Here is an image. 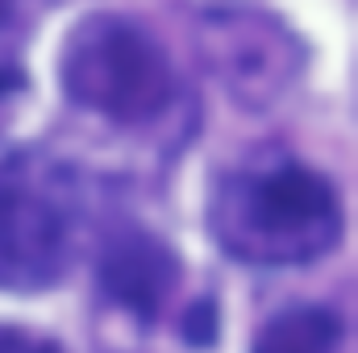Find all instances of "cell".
<instances>
[{"instance_id": "cell-1", "label": "cell", "mask_w": 358, "mask_h": 353, "mask_svg": "<svg viewBox=\"0 0 358 353\" xmlns=\"http://www.w3.org/2000/svg\"><path fill=\"white\" fill-rule=\"evenodd\" d=\"M208 229L238 262L304 266L338 241V191L321 171L296 158L242 163L217 183Z\"/></svg>"}, {"instance_id": "cell-2", "label": "cell", "mask_w": 358, "mask_h": 353, "mask_svg": "<svg viewBox=\"0 0 358 353\" xmlns=\"http://www.w3.org/2000/svg\"><path fill=\"white\" fill-rule=\"evenodd\" d=\"M63 88L80 108L138 125L171 104L176 67L146 25L96 13L71 29L63 46Z\"/></svg>"}, {"instance_id": "cell-3", "label": "cell", "mask_w": 358, "mask_h": 353, "mask_svg": "<svg viewBox=\"0 0 358 353\" xmlns=\"http://www.w3.org/2000/svg\"><path fill=\"white\" fill-rule=\"evenodd\" d=\"M76 237L67 171L34 150L0 158V287H46L63 274Z\"/></svg>"}, {"instance_id": "cell-4", "label": "cell", "mask_w": 358, "mask_h": 353, "mask_svg": "<svg viewBox=\"0 0 358 353\" xmlns=\"http://www.w3.org/2000/svg\"><path fill=\"white\" fill-rule=\"evenodd\" d=\"M204 54L217 80L250 108L271 104L300 67L296 42L259 13H213L204 25Z\"/></svg>"}, {"instance_id": "cell-5", "label": "cell", "mask_w": 358, "mask_h": 353, "mask_svg": "<svg viewBox=\"0 0 358 353\" xmlns=\"http://www.w3.org/2000/svg\"><path fill=\"white\" fill-rule=\"evenodd\" d=\"M176 278V254L142 229H125L121 237H113L104 250V262H100L104 291L138 316H155L159 303L171 295Z\"/></svg>"}, {"instance_id": "cell-6", "label": "cell", "mask_w": 358, "mask_h": 353, "mask_svg": "<svg viewBox=\"0 0 358 353\" xmlns=\"http://www.w3.org/2000/svg\"><path fill=\"white\" fill-rule=\"evenodd\" d=\"M342 324L329 308H283L255 337V353H338Z\"/></svg>"}, {"instance_id": "cell-7", "label": "cell", "mask_w": 358, "mask_h": 353, "mask_svg": "<svg viewBox=\"0 0 358 353\" xmlns=\"http://www.w3.org/2000/svg\"><path fill=\"white\" fill-rule=\"evenodd\" d=\"M0 353H59L55 341L29 333V329H0Z\"/></svg>"}]
</instances>
